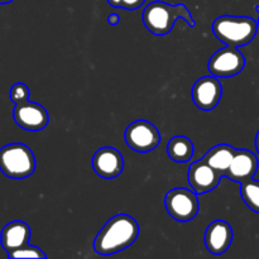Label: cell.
<instances>
[{"label": "cell", "instance_id": "5b68a950", "mask_svg": "<svg viewBox=\"0 0 259 259\" xmlns=\"http://www.w3.org/2000/svg\"><path fill=\"white\" fill-rule=\"evenodd\" d=\"M164 206L167 212L180 223H186L195 219L199 212V199L194 190L176 187L167 192L164 197Z\"/></svg>", "mask_w": 259, "mask_h": 259}, {"label": "cell", "instance_id": "e0dca14e", "mask_svg": "<svg viewBox=\"0 0 259 259\" xmlns=\"http://www.w3.org/2000/svg\"><path fill=\"white\" fill-rule=\"evenodd\" d=\"M240 195L247 206L252 211L259 214V181L250 179L243 182L240 187Z\"/></svg>", "mask_w": 259, "mask_h": 259}, {"label": "cell", "instance_id": "44dd1931", "mask_svg": "<svg viewBox=\"0 0 259 259\" xmlns=\"http://www.w3.org/2000/svg\"><path fill=\"white\" fill-rule=\"evenodd\" d=\"M106 22L111 25H116L119 24V22H120V17H119V14H116V13H111V14L108 15Z\"/></svg>", "mask_w": 259, "mask_h": 259}, {"label": "cell", "instance_id": "277c9868", "mask_svg": "<svg viewBox=\"0 0 259 259\" xmlns=\"http://www.w3.org/2000/svg\"><path fill=\"white\" fill-rule=\"evenodd\" d=\"M0 171L12 180H24L35 171V158L28 146L10 143L0 148Z\"/></svg>", "mask_w": 259, "mask_h": 259}, {"label": "cell", "instance_id": "52a82bcc", "mask_svg": "<svg viewBox=\"0 0 259 259\" xmlns=\"http://www.w3.org/2000/svg\"><path fill=\"white\" fill-rule=\"evenodd\" d=\"M245 66V57L237 47H227L217 51L207 63L210 73L217 77L229 78L242 72Z\"/></svg>", "mask_w": 259, "mask_h": 259}, {"label": "cell", "instance_id": "6da1fadb", "mask_svg": "<svg viewBox=\"0 0 259 259\" xmlns=\"http://www.w3.org/2000/svg\"><path fill=\"white\" fill-rule=\"evenodd\" d=\"M139 225L133 217L118 214L106 222L94 240V249L98 254L111 255L123 252L137 240Z\"/></svg>", "mask_w": 259, "mask_h": 259}, {"label": "cell", "instance_id": "9c48e42d", "mask_svg": "<svg viewBox=\"0 0 259 259\" xmlns=\"http://www.w3.org/2000/svg\"><path fill=\"white\" fill-rule=\"evenodd\" d=\"M223 96V86L217 76H204L194 83L192 100L204 111L214 110Z\"/></svg>", "mask_w": 259, "mask_h": 259}, {"label": "cell", "instance_id": "9a60e30c", "mask_svg": "<svg viewBox=\"0 0 259 259\" xmlns=\"http://www.w3.org/2000/svg\"><path fill=\"white\" fill-rule=\"evenodd\" d=\"M235 151L237 149L234 147L229 146V144H218V146L212 147L209 152H206L202 159L209 166L217 169L222 176H225L230 163H232Z\"/></svg>", "mask_w": 259, "mask_h": 259}, {"label": "cell", "instance_id": "4fadbf2b", "mask_svg": "<svg viewBox=\"0 0 259 259\" xmlns=\"http://www.w3.org/2000/svg\"><path fill=\"white\" fill-rule=\"evenodd\" d=\"M233 242V229L229 223L215 220L209 224L205 232V245L207 250L215 255L227 252Z\"/></svg>", "mask_w": 259, "mask_h": 259}, {"label": "cell", "instance_id": "ac0fdd59", "mask_svg": "<svg viewBox=\"0 0 259 259\" xmlns=\"http://www.w3.org/2000/svg\"><path fill=\"white\" fill-rule=\"evenodd\" d=\"M8 257L9 258H47V254L43 252L40 248L34 247V245H30L29 243L23 247L18 248V249L12 250V252L8 253Z\"/></svg>", "mask_w": 259, "mask_h": 259}, {"label": "cell", "instance_id": "d6986e66", "mask_svg": "<svg viewBox=\"0 0 259 259\" xmlns=\"http://www.w3.org/2000/svg\"><path fill=\"white\" fill-rule=\"evenodd\" d=\"M10 100L14 104H20L24 103V101L29 100L30 91L28 89V86L23 82H17L12 86L10 89Z\"/></svg>", "mask_w": 259, "mask_h": 259}, {"label": "cell", "instance_id": "603a6c76", "mask_svg": "<svg viewBox=\"0 0 259 259\" xmlns=\"http://www.w3.org/2000/svg\"><path fill=\"white\" fill-rule=\"evenodd\" d=\"M13 0H0V4H9V3H12Z\"/></svg>", "mask_w": 259, "mask_h": 259}, {"label": "cell", "instance_id": "3957f363", "mask_svg": "<svg viewBox=\"0 0 259 259\" xmlns=\"http://www.w3.org/2000/svg\"><path fill=\"white\" fill-rule=\"evenodd\" d=\"M258 23L249 17L222 15L212 23L215 37L230 47H242L254 39Z\"/></svg>", "mask_w": 259, "mask_h": 259}, {"label": "cell", "instance_id": "5bb4252c", "mask_svg": "<svg viewBox=\"0 0 259 259\" xmlns=\"http://www.w3.org/2000/svg\"><path fill=\"white\" fill-rule=\"evenodd\" d=\"M29 239V225L24 222H20V220L8 223L0 233V244L7 253L28 244Z\"/></svg>", "mask_w": 259, "mask_h": 259}, {"label": "cell", "instance_id": "2e32d148", "mask_svg": "<svg viewBox=\"0 0 259 259\" xmlns=\"http://www.w3.org/2000/svg\"><path fill=\"white\" fill-rule=\"evenodd\" d=\"M194 143L185 136H176L167 143V154L169 158L177 163L189 162L194 157Z\"/></svg>", "mask_w": 259, "mask_h": 259}, {"label": "cell", "instance_id": "8992f818", "mask_svg": "<svg viewBox=\"0 0 259 259\" xmlns=\"http://www.w3.org/2000/svg\"><path fill=\"white\" fill-rule=\"evenodd\" d=\"M126 144L138 153H148L157 148L161 142V134L154 124L147 120H136L124 133Z\"/></svg>", "mask_w": 259, "mask_h": 259}, {"label": "cell", "instance_id": "30bf717a", "mask_svg": "<svg viewBox=\"0 0 259 259\" xmlns=\"http://www.w3.org/2000/svg\"><path fill=\"white\" fill-rule=\"evenodd\" d=\"M222 177V175L211 166H209L204 159L194 162L189 167V172H187L190 186L197 195L207 194L217 189Z\"/></svg>", "mask_w": 259, "mask_h": 259}, {"label": "cell", "instance_id": "8fae6325", "mask_svg": "<svg viewBox=\"0 0 259 259\" xmlns=\"http://www.w3.org/2000/svg\"><path fill=\"white\" fill-rule=\"evenodd\" d=\"M91 163L95 174L105 180L115 179L124 169L123 156L113 147H103L98 149L94 154Z\"/></svg>", "mask_w": 259, "mask_h": 259}, {"label": "cell", "instance_id": "ffe728a7", "mask_svg": "<svg viewBox=\"0 0 259 259\" xmlns=\"http://www.w3.org/2000/svg\"><path fill=\"white\" fill-rule=\"evenodd\" d=\"M113 8H120L125 10H137L144 4L146 0H106Z\"/></svg>", "mask_w": 259, "mask_h": 259}, {"label": "cell", "instance_id": "7402d4cb", "mask_svg": "<svg viewBox=\"0 0 259 259\" xmlns=\"http://www.w3.org/2000/svg\"><path fill=\"white\" fill-rule=\"evenodd\" d=\"M255 148H257V152L259 154V131H258L257 136H255Z\"/></svg>", "mask_w": 259, "mask_h": 259}, {"label": "cell", "instance_id": "ba28073f", "mask_svg": "<svg viewBox=\"0 0 259 259\" xmlns=\"http://www.w3.org/2000/svg\"><path fill=\"white\" fill-rule=\"evenodd\" d=\"M13 118L19 128L28 132L43 131L48 125L50 120L47 110L40 104L29 100L15 104Z\"/></svg>", "mask_w": 259, "mask_h": 259}, {"label": "cell", "instance_id": "cb8c5ba5", "mask_svg": "<svg viewBox=\"0 0 259 259\" xmlns=\"http://www.w3.org/2000/svg\"><path fill=\"white\" fill-rule=\"evenodd\" d=\"M255 10H257V13H258V29H259V5H258V7L257 8H255Z\"/></svg>", "mask_w": 259, "mask_h": 259}, {"label": "cell", "instance_id": "7c38bea8", "mask_svg": "<svg viewBox=\"0 0 259 259\" xmlns=\"http://www.w3.org/2000/svg\"><path fill=\"white\" fill-rule=\"evenodd\" d=\"M258 166V158L253 152L248 149H237L225 176L242 185L243 182L254 177Z\"/></svg>", "mask_w": 259, "mask_h": 259}, {"label": "cell", "instance_id": "7a4b0ae2", "mask_svg": "<svg viewBox=\"0 0 259 259\" xmlns=\"http://www.w3.org/2000/svg\"><path fill=\"white\" fill-rule=\"evenodd\" d=\"M143 23L147 29L156 35H166L174 29L175 23L184 19L191 28L195 27V19L185 4L171 5L166 2L156 0L144 8Z\"/></svg>", "mask_w": 259, "mask_h": 259}]
</instances>
